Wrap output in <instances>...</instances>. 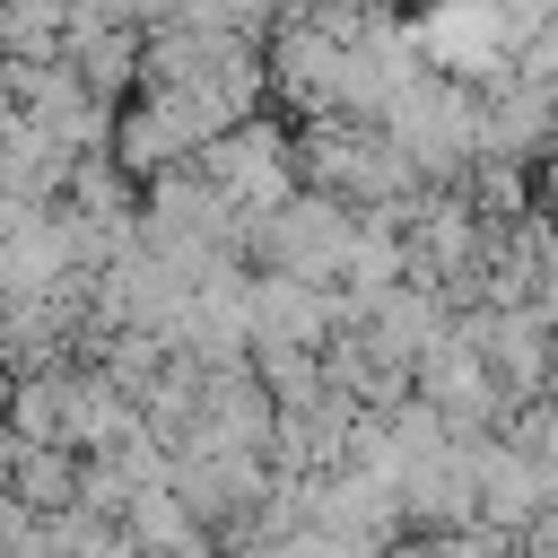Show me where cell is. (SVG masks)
I'll use <instances>...</instances> for the list:
<instances>
[{"mask_svg":"<svg viewBox=\"0 0 558 558\" xmlns=\"http://www.w3.org/2000/svg\"><path fill=\"white\" fill-rule=\"evenodd\" d=\"M357 235H366V209H349V201H331V192L305 183L279 218L244 227V262L279 270V279H305V288H340L349 262H357Z\"/></svg>","mask_w":558,"mask_h":558,"instance_id":"cell-1","label":"cell"},{"mask_svg":"<svg viewBox=\"0 0 558 558\" xmlns=\"http://www.w3.org/2000/svg\"><path fill=\"white\" fill-rule=\"evenodd\" d=\"M349 331L340 288H305L279 270H253V349H331Z\"/></svg>","mask_w":558,"mask_h":558,"instance_id":"cell-2","label":"cell"},{"mask_svg":"<svg viewBox=\"0 0 558 558\" xmlns=\"http://www.w3.org/2000/svg\"><path fill=\"white\" fill-rule=\"evenodd\" d=\"M471 453H480V523L523 541V532L558 506V471H549L541 453H523L514 436H488V445H471Z\"/></svg>","mask_w":558,"mask_h":558,"instance_id":"cell-3","label":"cell"},{"mask_svg":"<svg viewBox=\"0 0 558 558\" xmlns=\"http://www.w3.org/2000/svg\"><path fill=\"white\" fill-rule=\"evenodd\" d=\"M78 471H87V453H70V445H9V506L52 523L78 506Z\"/></svg>","mask_w":558,"mask_h":558,"instance_id":"cell-4","label":"cell"},{"mask_svg":"<svg viewBox=\"0 0 558 558\" xmlns=\"http://www.w3.org/2000/svg\"><path fill=\"white\" fill-rule=\"evenodd\" d=\"M506 436H514V445H523V453H541V462H549V471H558V392H549V401H541V410H523V418H514V427H506Z\"/></svg>","mask_w":558,"mask_h":558,"instance_id":"cell-5","label":"cell"},{"mask_svg":"<svg viewBox=\"0 0 558 558\" xmlns=\"http://www.w3.org/2000/svg\"><path fill=\"white\" fill-rule=\"evenodd\" d=\"M235 558H323V549H314V532H296V541H253V549H235Z\"/></svg>","mask_w":558,"mask_h":558,"instance_id":"cell-6","label":"cell"},{"mask_svg":"<svg viewBox=\"0 0 558 558\" xmlns=\"http://www.w3.org/2000/svg\"><path fill=\"white\" fill-rule=\"evenodd\" d=\"M532 183H541V218H549V227H558V157H549V166H541V174H532Z\"/></svg>","mask_w":558,"mask_h":558,"instance_id":"cell-7","label":"cell"}]
</instances>
